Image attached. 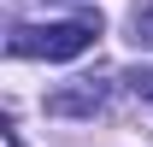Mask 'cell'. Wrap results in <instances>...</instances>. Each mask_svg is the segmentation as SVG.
I'll return each instance as SVG.
<instances>
[{
  "label": "cell",
  "instance_id": "6da1fadb",
  "mask_svg": "<svg viewBox=\"0 0 153 147\" xmlns=\"http://www.w3.org/2000/svg\"><path fill=\"white\" fill-rule=\"evenodd\" d=\"M100 36V18L94 12H82V18L71 24H47V30H12V53L18 59H76V53H88Z\"/></svg>",
  "mask_w": 153,
  "mask_h": 147
},
{
  "label": "cell",
  "instance_id": "7a4b0ae2",
  "mask_svg": "<svg viewBox=\"0 0 153 147\" xmlns=\"http://www.w3.org/2000/svg\"><path fill=\"white\" fill-rule=\"evenodd\" d=\"M100 100H106V82L76 76L71 88H53V94H47V112H53V118H94Z\"/></svg>",
  "mask_w": 153,
  "mask_h": 147
},
{
  "label": "cell",
  "instance_id": "3957f363",
  "mask_svg": "<svg viewBox=\"0 0 153 147\" xmlns=\"http://www.w3.org/2000/svg\"><path fill=\"white\" fill-rule=\"evenodd\" d=\"M135 41L153 47V0H147V6H135Z\"/></svg>",
  "mask_w": 153,
  "mask_h": 147
},
{
  "label": "cell",
  "instance_id": "277c9868",
  "mask_svg": "<svg viewBox=\"0 0 153 147\" xmlns=\"http://www.w3.org/2000/svg\"><path fill=\"white\" fill-rule=\"evenodd\" d=\"M130 88L141 94V100H153V65H147V71H130Z\"/></svg>",
  "mask_w": 153,
  "mask_h": 147
},
{
  "label": "cell",
  "instance_id": "5b68a950",
  "mask_svg": "<svg viewBox=\"0 0 153 147\" xmlns=\"http://www.w3.org/2000/svg\"><path fill=\"white\" fill-rule=\"evenodd\" d=\"M6 147H24V141H18V135H12V129H6Z\"/></svg>",
  "mask_w": 153,
  "mask_h": 147
}]
</instances>
